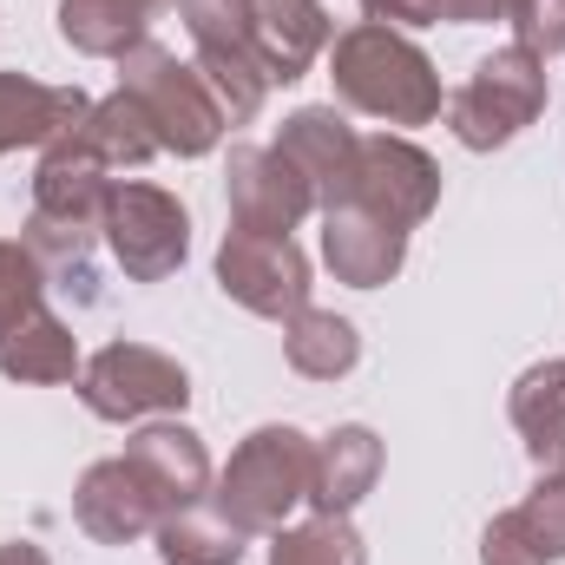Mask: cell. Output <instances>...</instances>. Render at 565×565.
<instances>
[{
    "label": "cell",
    "mask_w": 565,
    "mask_h": 565,
    "mask_svg": "<svg viewBox=\"0 0 565 565\" xmlns=\"http://www.w3.org/2000/svg\"><path fill=\"white\" fill-rule=\"evenodd\" d=\"M106 191H113V171L73 132L60 145H46L40 164H33L26 250L46 264V277H66V289H79V302L99 296L93 289V237H99V217H106Z\"/></svg>",
    "instance_id": "obj_1"
},
{
    "label": "cell",
    "mask_w": 565,
    "mask_h": 565,
    "mask_svg": "<svg viewBox=\"0 0 565 565\" xmlns=\"http://www.w3.org/2000/svg\"><path fill=\"white\" fill-rule=\"evenodd\" d=\"M329 86H335V106L382 126H427L447 106L434 60L402 26H382V20H355L329 40Z\"/></svg>",
    "instance_id": "obj_2"
},
{
    "label": "cell",
    "mask_w": 565,
    "mask_h": 565,
    "mask_svg": "<svg viewBox=\"0 0 565 565\" xmlns=\"http://www.w3.org/2000/svg\"><path fill=\"white\" fill-rule=\"evenodd\" d=\"M309 467H316V440H309L302 427H289V422L250 427V434L231 447L224 473L211 480V507H217L244 540L282 533V520H289L296 507H309Z\"/></svg>",
    "instance_id": "obj_3"
},
{
    "label": "cell",
    "mask_w": 565,
    "mask_h": 565,
    "mask_svg": "<svg viewBox=\"0 0 565 565\" xmlns=\"http://www.w3.org/2000/svg\"><path fill=\"white\" fill-rule=\"evenodd\" d=\"M119 93L139 99L158 151H171V158H204L231 132V119H224L217 93L204 86V73L191 60H178L171 46H158V40H139L119 60Z\"/></svg>",
    "instance_id": "obj_4"
},
{
    "label": "cell",
    "mask_w": 565,
    "mask_h": 565,
    "mask_svg": "<svg viewBox=\"0 0 565 565\" xmlns=\"http://www.w3.org/2000/svg\"><path fill=\"white\" fill-rule=\"evenodd\" d=\"M546 113V60L526 46L487 53L460 93H447V132L467 151H500Z\"/></svg>",
    "instance_id": "obj_5"
},
{
    "label": "cell",
    "mask_w": 565,
    "mask_h": 565,
    "mask_svg": "<svg viewBox=\"0 0 565 565\" xmlns=\"http://www.w3.org/2000/svg\"><path fill=\"white\" fill-rule=\"evenodd\" d=\"M99 237H106L113 264L132 282L178 277L184 257H191V217H184V204L164 184H145V178H113Z\"/></svg>",
    "instance_id": "obj_6"
},
{
    "label": "cell",
    "mask_w": 565,
    "mask_h": 565,
    "mask_svg": "<svg viewBox=\"0 0 565 565\" xmlns=\"http://www.w3.org/2000/svg\"><path fill=\"white\" fill-rule=\"evenodd\" d=\"M79 402H86V415L119 422V427L158 422V415H184L191 375H184V362H171L151 342H106L79 369Z\"/></svg>",
    "instance_id": "obj_7"
},
{
    "label": "cell",
    "mask_w": 565,
    "mask_h": 565,
    "mask_svg": "<svg viewBox=\"0 0 565 565\" xmlns=\"http://www.w3.org/2000/svg\"><path fill=\"white\" fill-rule=\"evenodd\" d=\"M178 20L191 33V66L204 73V86L217 93L231 126H250L270 99V73L250 46V26L237 13V0H178Z\"/></svg>",
    "instance_id": "obj_8"
},
{
    "label": "cell",
    "mask_w": 565,
    "mask_h": 565,
    "mask_svg": "<svg viewBox=\"0 0 565 565\" xmlns=\"http://www.w3.org/2000/svg\"><path fill=\"white\" fill-rule=\"evenodd\" d=\"M217 289L264 322H289L309 309V257L296 250V237L231 224L217 244Z\"/></svg>",
    "instance_id": "obj_9"
},
{
    "label": "cell",
    "mask_w": 565,
    "mask_h": 565,
    "mask_svg": "<svg viewBox=\"0 0 565 565\" xmlns=\"http://www.w3.org/2000/svg\"><path fill=\"white\" fill-rule=\"evenodd\" d=\"M342 204H362L395 231H422L434 217V204H440V164L402 132H375L355 151V184H349Z\"/></svg>",
    "instance_id": "obj_10"
},
{
    "label": "cell",
    "mask_w": 565,
    "mask_h": 565,
    "mask_svg": "<svg viewBox=\"0 0 565 565\" xmlns=\"http://www.w3.org/2000/svg\"><path fill=\"white\" fill-rule=\"evenodd\" d=\"M224 198H231V224H244V231H277V237H289V231L316 211V191L302 184V171L282 158L277 145H231Z\"/></svg>",
    "instance_id": "obj_11"
},
{
    "label": "cell",
    "mask_w": 565,
    "mask_h": 565,
    "mask_svg": "<svg viewBox=\"0 0 565 565\" xmlns=\"http://www.w3.org/2000/svg\"><path fill=\"white\" fill-rule=\"evenodd\" d=\"M73 520H79V533L99 540V546H132V540H151V533H158L164 507H158V493H151V480H145L139 467H132L126 454H113V460H93V467L79 473V487H73Z\"/></svg>",
    "instance_id": "obj_12"
},
{
    "label": "cell",
    "mask_w": 565,
    "mask_h": 565,
    "mask_svg": "<svg viewBox=\"0 0 565 565\" xmlns=\"http://www.w3.org/2000/svg\"><path fill=\"white\" fill-rule=\"evenodd\" d=\"M244 26H250V46L270 73V86H296L335 40V20L322 0H237Z\"/></svg>",
    "instance_id": "obj_13"
},
{
    "label": "cell",
    "mask_w": 565,
    "mask_h": 565,
    "mask_svg": "<svg viewBox=\"0 0 565 565\" xmlns=\"http://www.w3.org/2000/svg\"><path fill=\"white\" fill-rule=\"evenodd\" d=\"M270 145H277L282 158L302 171V184L316 191V211H329V204H342V198H349L362 132H355L335 106H302V113H289V119H282V132Z\"/></svg>",
    "instance_id": "obj_14"
},
{
    "label": "cell",
    "mask_w": 565,
    "mask_h": 565,
    "mask_svg": "<svg viewBox=\"0 0 565 565\" xmlns=\"http://www.w3.org/2000/svg\"><path fill=\"white\" fill-rule=\"evenodd\" d=\"M126 460L151 480V493H158V507H164V513H184V507H204V500H211V480H217V473H211L204 434H198V427H184L178 415L145 422L139 434L126 440Z\"/></svg>",
    "instance_id": "obj_15"
},
{
    "label": "cell",
    "mask_w": 565,
    "mask_h": 565,
    "mask_svg": "<svg viewBox=\"0 0 565 565\" xmlns=\"http://www.w3.org/2000/svg\"><path fill=\"white\" fill-rule=\"evenodd\" d=\"M322 264L349 289H382V282L402 277V264H408V231L382 224L362 204H329L322 211Z\"/></svg>",
    "instance_id": "obj_16"
},
{
    "label": "cell",
    "mask_w": 565,
    "mask_h": 565,
    "mask_svg": "<svg viewBox=\"0 0 565 565\" xmlns=\"http://www.w3.org/2000/svg\"><path fill=\"white\" fill-rule=\"evenodd\" d=\"M86 113H93V99L79 86H46V79H26V73H0V158L60 145Z\"/></svg>",
    "instance_id": "obj_17"
},
{
    "label": "cell",
    "mask_w": 565,
    "mask_h": 565,
    "mask_svg": "<svg viewBox=\"0 0 565 565\" xmlns=\"http://www.w3.org/2000/svg\"><path fill=\"white\" fill-rule=\"evenodd\" d=\"M382 480V440L375 427L342 422L316 440V467H309V513H355Z\"/></svg>",
    "instance_id": "obj_18"
},
{
    "label": "cell",
    "mask_w": 565,
    "mask_h": 565,
    "mask_svg": "<svg viewBox=\"0 0 565 565\" xmlns=\"http://www.w3.org/2000/svg\"><path fill=\"white\" fill-rule=\"evenodd\" d=\"M507 415L526 440V460L540 473H565V355H546L533 362L513 395H507Z\"/></svg>",
    "instance_id": "obj_19"
},
{
    "label": "cell",
    "mask_w": 565,
    "mask_h": 565,
    "mask_svg": "<svg viewBox=\"0 0 565 565\" xmlns=\"http://www.w3.org/2000/svg\"><path fill=\"white\" fill-rule=\"evenodd\" d=\"M164 7L178 0H60V40L86 60H126Z\"/></svg>",
    "instance_id": "obj_20"
},
{
    "label": "cell",
    "mask_w": 565,
    "mask_h": 565,
    "mask_svg": "<svg viewBox=\"0 0 565 565\" xmlns=\"http://www.w3.org/2000/svg\"><path fill=\"white\" fill-rule=\"evenodd\" d=\"M79 369H86L79 335H73L53 309H33L13 335H0V375H7V382L60 388V382H79Z\"/></svg>",
    "instance_id": "obj_21"
},
{
    "label": "cell",
    "mask_w": 565,
    "mask_h": 565,
    "mask_svg": "<svg viewBox=\"0 0 565 565\" xmlns=\"http://www.w3.org/2000/svg\"><path fill=\"white\" fill-rule=\"evenodd\" d=\"M282 362L302 375V382H342L355 362H362V329L335 309H302L282 322Z\"/></svg>",
    "instance_id": "obj_22"
},
{
    "label": "cell",
    "mask_w": 565,
    "mask_h": 565,
    "mask_svg": "<svg viewBox=\"0 0 565 565\" xmlns=\"http://www.w3.org/2000/svg\"><path fill=\"white\" fill-rule=\"evenodd\" d=\"M73 139L86 145L106 171H139L158 158V139H151V126H145L139 99L132 93H113V99H93V113L73 126Z\"/></svg>",
    "instance_id": "obj_23"
},
{
    "label": "cell",
    "mask_w": 565,
    "mask_h": 565,
    "mask_svg": "<svg viewBox=\"0 0 565 565\" xmlns=\"http://www.w3.org/2000/svg\"><path fill=\"white\" fill-rule=\"evenodd\" d=\"M158 559L164 565H237L244 559V533L217 513V507H184L158 520Z\"/></svg>",
    "instance_id": "obj_24"
},
{
    "label": "cell",
    "mask_w": 565,
    "mask_h": 565,
    "mask_svg": "<svg viewBox=\"0 0 565 565\" xmlns=\"http://www.w3.org/2000/svg\"><path fill=\"white\" fill-rule=\"evenodd\" d=\"M270 565H369V546L349 513H309L302 526L270 533Z\"/></svg>",
    "instance_id": "obj_25"
},
{
    "label": "cell",
    "mask_w": 565,
    "mask_h": 565,
    "mask_svg": "<svg viewBox=\"0 0 565 565\" xmlns=\"http://www.w3.org/2000/svg\"><path fill=\"white\" fill-rule=\"evenodd\" d=\"M33 309H46V264L26 237H0V335H13Z\"/></svg>",
    "instance_id": "obj_26"
},
{
    "label": "cell",
    "mask_w": 565,
    "mask_h": 565,
    "mask_svg": "<svg viewBox=\"0 0 565 565\" xmlns=\"http://www.w3.org/2000/svg\"><path fill=\"white\" fill-rule=\"evenodd\" d=\"M520 520H526L533 546L546 553V565L565 559V473H540V487L520 500Z\"/></svg>",
    "instance_id": "obj_27"
},
{
    "label": "cell",
    "mask_w": 565,
    "mask_h": 565,
    "mask_svg": "<svg viewBox=\"0 0 565 565\" xmlns=\"http://www.w3.org/2000/svg\"><path fill=\"white\" fill-rule=\"evenodd\" d=\"M507 20H513V46H526L540 60L565 53V0H513Z\"/></svg>",
    "instance_id": "obj_28"
},
{
    "label": "cell",
    "mask_w": 565,
    "mask_h": 565,
    "mask_svg": "<svg viewBox=\"0 0 565 565\" xmlns=\"http://www.w3.org/2000/svg\"><path fill=\"white\" fill-rule=\"evenodd\" d=\"M480 565H546V553L533 546V533L520 520V507L493 513V526L480 533Z\"/></svg>",
    "instance_id": "obj_29"
},
{
    "label": "cell",
    "mask_w": 565,
    "mask_h": 565,
    "mask_svg": "<svg viewBox=\"0 0 565 565\" xmlns=\"http://www.w3.org/2000/svg\"><path fill=\"white\" fill-rule=\"evenodd\" d=\"M507 13H513V0H434V20H454V26H487Z\"/></svg>",
    "instance_id": "obj_30"
},
{
    "label": "cell",
    "mask_w": 565,
    "mask_h": 565,
    "mask_svg": "<svg viewBox=\"0 0 565 565\" xmlns=\"http://www.w3.org/2000/svg\"><path fill=\"white\" fill-rule=\"evenodd\" d=\"M362 13L382 26H434V0H362Z\"/></svg>",
    "instance_id": "obj_31"
},
{
    "label": "cell",
    "mask_w": 565,
    "mask_h": 565,
    "mask_svg": "<svg viewBox=\"0 0 565 565\" xmlns=\"http://www.w3.org/2000/svg\"><path fill=\"white\" fill-rule=\"evenodd\" d=\"M0 565H53V559H46L33 540H7V546H0Z\"/></svg>",
    "instance_id": "obj_32"
}]
</instances>
